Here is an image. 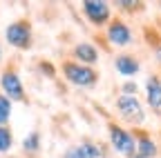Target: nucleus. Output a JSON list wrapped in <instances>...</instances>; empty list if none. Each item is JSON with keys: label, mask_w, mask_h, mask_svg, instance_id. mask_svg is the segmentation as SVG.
Returning a JSON list of instances; mask_svg holds the SVG:
<instances>
[{"label": "nucleus", "mask_w": 161, "mask_h": 158, "mask_svg": "<svg viewBox=\"0 0 161 158\" xmlns=\"http://www.w3.org/2000/svg\"><path fill=\"white\" fill-rule=\"evenodd\" d=\"M63 74L65 78L76 85V87H90L98 80V76L92 67H85V65H78V63H65L63 65Z\"/></svg>", "instance_id": "nucleus-1"}, {"label": "nucleus", "mask_w": 161, "mask_h": 158, "mask_svg": "<svg viewBox=\"0 0 161 158\" xmlns=\"http://www.w3.org/2000/svg\"><path fill=\"white\" fill-rule=\"evenodd\" d=\"M5 38L7 43L16 49H27L31 45V27L29 23L25 20H18V23H11L7 29H5Z\"/></svg>", "instance_id": "nucleus-2"}, {"label": "nucleus", "mask_w": 161, "mask_h": 158, "mask_svg": "<svg viewBox=\"0 0 161 158\" xmlns=\"http://www.w3.org/2000/svg\"><path fill=\"white\" fill-rule=\"evenodd\" d=\"M110 143H112V147H114L121 156L132 158L134 151H136V140H134V136H132L130 131H125V129L116 127V125L110 127Z\"/></svg>", "instance_id": "nucleus-3"}, {"label": "nucleus", "mask_w": 161, "mask_h": 158, "mask_svg": "<svg viewBox=\"0 0 161 158\" xmlns=\"http://www.w3.org/2000/svg\"><path fill=\"white\" fill-rule=\"evenodd\" d=\"M0 87H3V96L9 100H25V89L23 83L14 69H5L0 74Z\"/></svg>", "instance_id": "nucleus-4"}, {"label": "nucleus", "mask_w": 161, "mask_h": 158, "mask_svg": "<svg viewBox=\"0 0 161 158\" xmlns=\"http://www.w3.org/2000/svg\"><path fill=\"white\" fill-rule=\"evenodd\" d=\"M116 109L119 114L125 118V120L130 123H141L143 120V109H141V103L136 100L134 96H119V100H116Z\"/></svg>", "instance_id": "nucleus-5"}, {"label": "nucleus", "mask_w": 161, "mask_h": 158, "mask_svg": "<svg viewBox=\"0 0 161 158\" xmlns=\"http://www.w3.org/2000/svg\"><path fill=\"white\" fill-rule=\"evenodd\" d=\"M83 11L87 16V20L96 27L105 25L110 20V5L103 3V0H85L83 3Z\"/></svg>", "instance_id": "nucleus-6"}, {"label": "nucleus", "mask_w": 161, "mask_h": 158, "mask_svg": "<svg viewBox=\"0 0 161 158\" xmlns=\"http://www.w3.org/2000/svg\"><path fill=\"white\" fill-rule=\"evenodd\" d=\"M108 40L114 45V47H125L132 43V31L125 23H121V20H114L110 23L108 27Z\"/></svg>", "instance_id": "nucleus-7"}, {"label": "nucleus", "mask_w": 161, "mask_h": 158, "mask_svg": "<svg viewBox=\"0 0 161 158\" xmlns=\"http://www.w3.org/2000/svg\"><path fill=\"white\" fill-rule=\"evenodd\" d=\"M63 158H103V149H101L98 145H76V147H69Z\"/></svg>", "instance_id": "nucleus-8"}, {"label": "nucleus", "mask_w": 161, "mask_h": 158, "mask_svg": "<svg viewBox=\"0 0 161 158\" xmlns=\"http://www.w3.org/2000/svg\"><path fill=\"white\" fill-rule=\"evenodd\" d=\"M74 56L78 58V63H83L87 67V65H94L98 60V49L90 43H80V45L74 47Z\"/></svg>", "instance_id": "nucleus-9"}, {"label": "nucleus", "mask_w": 161, "mask_h": 158, "mask_svg": "<svg viewBox=\"0 0 161 158\" xmlns=\"http://www.w3.org/2000/svg\"><path fill=\"white\" fill-rule=\"evenodd\" d=\"M116 71L121 74V76H134L139 69H141V65H139V60L136 58H132V56H128V54H121L119 58H116Z\"/></svg>", "instance_id": "nucleus-10"}, {"label": "nucleus", "mask_w": 161, "mask_h": 158, "mask_svg": "<svg viewBox=\"0 0 161 158\" xmlns=\"http://www.w3.org/2000/svg\"><path fill=\"white\" fill-rule=\"evenodd\" d=\"M146 91H148V103H150V107L159 109V107H161V80H159L157 76H150V78H148Z\"/></svg>", "instance_id": "nucleus-11"}, {"label": "nucleus", "mask_w": 161, "mask_h": 158, "mask_svg": "<svg viewBox=\"0 0 161 158\" xmlns=\"http://www.w3.org/2000/svg\"><path fill=\"white\" fill-rule=\"evenodd\" d=\"M157 156V145L154 140H150L148 136H141L139 143H136V151L132 158H154Z\"/></svg>", "instance_id": "nucleus-12"}, {"label": "nucleus", "mask_w": 161, "mask_h": 158, "mask_svg": "<svg viewBox=\"0 0 161 158\" xmlns=\"http://www.w3.org/2000/svg\"><path fill=\"white\" fill-rule=\"evenodd\" d=\"M11 147H14V136H11V129L5 125L0 127V154H7Z\"/></svg>", "instance_id": "nucleus-13"}, {"label": "nucleus", "mask_w": 161, "mask_h": 158, "mask_svg": "<svg viewBox=\"0 0 161 158\" xmlns=\"http://www.w3.org/2000/svg\"><path fill=\"white\" fill-rule=\"evenodd\" d=\"M9 116H11V100L0 94V127H5V125H7Z\"/></svg>", "instance_id": "nucleus-14"}, {"label": "nucleus", "mask_w": 161, "mask_h": 158, "mask_svg": "<svg viewBox=\"0 0 161 158\" xmlns=\"http://www.w3.org/2000/svg\"><path fill=\"white\" fill-rule=\"evenodd\" d=\"M23 147H25V151H38V147H40V134L38 131H31L29 136H25V140H23Z\"/></svg>", "instance_id": "nucleus-15"}, {"label": "nucleus", "mask_w": 161, "mask_h": 158, "mask_svg": "<svg viewBox=\"0 0 161 158\" xmlns=\"http://www.w3.org/2000/svg\"><path fill=\"white\" fill-rule=\"evenodd\" d=\"M123 91H125V96H134L136 85H134V83H125V85H123Z\"/></svg>", "instance_id": "nucleus-16"}, {"label": "nucleus", "mask_w": 161, "mask_h": 158, "mask_svg": "<svg viewBox=\"0 0 161 158\" xmlns=\"http://www.w3.org/2000/svg\"><path fill=\"white\" fill-rule=\"evenodd\" d=\"M116 5H121V7H123V9H132L136 3H130V0H121V3H116Z\"/></svg>", "instance_id": "nucleus-17"}, {"label": "nucleus", "mask_w": 161, "mask_h": 158, "mask_svg": "<svg viewBox=\"0 0 161 158\" xmlns=\"http://www.w3.org/2000/svg\"><path fill=\"white\" fill-rule=\"evenodd\" d=\"M157 60L161 63V47H157Z\"/></svg>", "instance_id": "nucleus-18"}, {"label": "nucleus", "mask_w": 161, "mask_h": 158, "mask_svg": "<svg viewBox=\"0 0 161 158\" xmlns=\"http://www.w3.org/2000/svg\"><path fill=\"white\" fill-rule=\"evenodd\" d=\"M0 60H3V47H0Z\"/></svg>", "instance_id": "nucleus-19"}, {"label": "nucleus", "mask_w": 161, "mask_h": 158, "mask_svg": "<svg viewBox=\"0 0 161 158\" xmlns=\"http://www.w3.org/2000/svg\"><path fill=\"white\" fill-rule=\"evenodd\" d=\"M159 7H161V3H159Z\"/></svg>", "instance_id": "nucleus-20"}]
</instances>
